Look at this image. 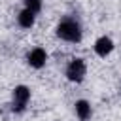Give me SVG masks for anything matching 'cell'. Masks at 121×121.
<instances>
[{"label":"cell","instance_id":"cell-5","mask_svg":"<svg viewBox=\"0 0 121 121\" xmlns=\"http://www.w3.org/2000/svg\"><path fill=\"white\" fill-rule=\"evenodd\" d=\"M112 49H113V42H112L110 38H106V36L98 38L96 43H95V51H96V55H100V57H106Z\"/></svg>","mask_w":121,"mask_h":121},{"label":"cell","instance_id":"cell-8","mask_svg":"<svg viewBox=\"0 0 121 121\" xmlns=\"http://www.w3.org/2000/svg\"><path fill=\"white\" fill-rule=\"evenodd\" d=\"M25 4H26V9H30L32 13L40 11V8H42V0H25Z\"/></svg>","mask_w":121,"mask_h":121},{"label":"cell","instance_id":"cell-2","mask_svg":"<svg viewBox=\"0 0 121 121\" xmlns=\"http://www.w3.org/2000/svg\"><path fill=\"white\" fill-rule=\"evenodd\" d=\"M66 76L70 81H81L85 76V62L81 59H74L66 68Z\"/></svg>","mask_w":121,"mask_h":121},{"label":"cell","instance_id":"cell-4","mask_svg":"<svg viewBox=\"0 0 121 121\" xmlns=\"http://www.w3.org/2000/svg\"><path fill=\"white\" fill-rule=\"evenodd\" d=\"M45 59H47V55H45V51H43L42 47H36V49H32V51L28 53V62H30V66H34V68H42V66L45 64Z\"/></svg>","mask_w":121,"mask_h":121},{"label":"cell","instance_id":"cell-6","mask_svg":"<svg viewBox=\"0 0 121 121\" xmlns=\"http://www.w3.org/2000/svg\"><path fill=\"white\" fill-rule=\"evenodd\" d=\"M19 25L25 26V28H30V26L34 25V13H32L30 9H23V11L19 13Z\"/></svg>","mask_w":121,"mask_h":121},{"label":"cell","instance_id":"cell-1","mask_svg":"<svg viewBox=\"0 0 121 121\" xmlns=\"http://www.w3.org/2000/svg\"><path fill=\"white\" fill-rule=\"evenodd\" d=\"M57 36L66 40V42H79L81 40V30L79 25L72 19H64L59 26H57Z\"/></svg>","mask_w":121,"mask_h":121},{"label":"cell","instance_id":"cell-7","mask_svg":"<svg viewBox=\"0 0 121 121\" xmlns=\"http://www.w3.org/2000/svg\"><path fill=\"white\" fill-rule=\"evenodd\" d=\"M76 112H78V115H79L81 121L89 119V115H91V106H89V102H85V100L76 102Z\"/></svg>","mask_w":121,"mask_h":121},{"label":"cell","instance_id":"cell-3","mask_svg":"<svg viewBox=\"0 0 121 121\" xmlns=\"http://www.w3.org/2000/svg\"><path fill=\"white\" fill-rule=\"evenodd\" d=\"M13 98H15L13 110H15V112H23L26 100L30 98V91H28L25 85H19V87H15V91H13Z\"/></svg>","mask_w":121,"mask_h":121}]
</instances>
